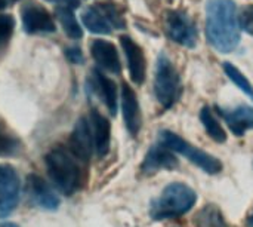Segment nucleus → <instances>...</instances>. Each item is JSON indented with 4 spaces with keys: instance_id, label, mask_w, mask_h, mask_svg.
I'll use <instances>...</instances> for the list:
<instances>
[{
    "instance_id": "nucleus-3",
    "label": "nucleus",
    "mask_w": 253,
    "mask_h": 227,
    "mask_svg": "<svg viewBox=\"0 0 253 227\" xmlns=\"http://www.w3.org/2000/svg\"><path fill=\"white\" fill-rule=\"evenodd\" d=\"M196 201L197 195L191 187L184 183H172L151 202L150 216L153 220L176 219L191 211Z\"/></svg>"
},
{
    "instance_id": "nucleus-15",
    "label": "nucleus",
    "mask_w": 253,
    "mask_h": 227,
    "mask_svg": "<svg viewBox=\"0 0 253 227\" xmlns=\"http://www.w3.org/2000/svg\"><path fill=\"white\" fill-rule=\"evenodd\" d=\"M175 167H178L176 156L172 153L169 147H166L162 143L159 146H153L145 155V159L142 162V171L145 174H153L165 168L172 170Z\"/></svg>"
},
{
    "instance_id": "nucleus-4",
    "label": "nucleus",
    "mask_w": 253,
    "mask_h": 227,
    "mask_svg": "<svg viewBox=\"0 0 253 227\" xmlns=\"http://www.w3.org/2000/svg\"><path fill=\"white\" fill-rule=\"evenodd\" d=\"M154 94L165 109H170L181 97V80L178 71L165 54H160L157 58Z\"/></svg>"
},
{
    "instance_id": "nucleus-25",
    "label": "nucleus",
    "mask_w": 253,
    "mask_h": 227,
    "mask_svg": "<svg viewBox=\"0 0 253 227\" xmlns=\"http://www.w3.org/2000/svg\"><path fill=\"white\" fill-rule=\"evenodd\" d=\"M239 24H240L242 30H245L246 33L253 36V6H248L240 12Z\"/></svg>"
},
{
    "instance_id": "nucleus-8",
    "label": "nucleus",
    "mask_w": 253,
    "mask_h": 227,
    "mask_svg": "<svg viewBox=\"0 0 253 227\" xmlns=\"http://www.w3.org/2000/svg\"><path fill=\"white\" fill-rule=\"evenodd\" d=\"M166 31L168 36L187 48L196 46L197 42V30L194 22L190 19V16L182 10H172L166 16Z\"/></svg>"
},
{
    "instance_id": "nucleus-19",
    "label": "nucleus",
    "mask_w": 253,
    "mask_h": 227,
    "mask_svg": "<svg viewBox=\"0 0 253 227\" xmlns=\"http://www.w3.org/2000/svg\"><path fill=\"white\" fill-rule=\"evenodd\" d=\"M196 227H228L222 213L215 205H208L202 208L194 217Z\"/></svg>"
},
{
    "instance_id": "nucleus-30",
    "label": "nucleus",
    "mask_w": 253,
    "mask_h": 227,
    "mask_svg": "<svg viewBox=\"0 0 253 227\" xmlns=\"http://www.w3.org/2000/svg\"><path fill=\"white\" fill-rule=\"evenodd\" d=\"M6 7V0H0V9H4Z\"/></svg>"
},
{
    "instance_id": "nucleus-21",
    "label": "nucleus",
    "mask_w": 253,
    "mask_h": 227,
    "mask_svg": "<svg viewBox=\"0 0 253 227\" xmlns=\"http://www.w3.org/2000/svg\"><path fill=\"white\" fill-rule=\"evenodd\" d=\"M200 119H202V123H203L206 132L211 135L212 140H215L216 143H225L227 134L222 129V126L219 125V122L216 120V117L213 116V113H212V110L209 107H203L202 109Z\"/></svg>"
},
{
    "instance_id": "nucleus-16",
    "label": "nucleus",
    "mask_w": 253,
    "mask_h": 227,
    "mask_svg": "<svg viewBox=\"0 0 253 227\" xmlns=\"http://www.w3.org/2000/svg\"><path fill=\"white\" fill-rule=\"evenodd\" d=\"M22 25L27 33H52L55 22L52 16L39 6H28L22 12Z\"/></svg>"
},
{
    "instance_id": "nucleus-5",
    "label": "nucleus",
    "mask_w": 253,
    "mask_h": 227,
    "mask_svg": "<svg viewBox=\"0 0 253 227\" xmlns=\"http://www.w3.org/2000/svg\"><path fill=\"white\" fill-rule=\"evenodd\" d=\"M159 135H160V143L162 144L169 147L172 152L184 155L190 162H193L197 167H200L205 172H208V174H218V172H221L222 165H221V162L216 158H213L212 155H209V153H206V152L191 146L188 141L182 140L175 132L162 131Z\"/></svg>"
},
{
    "instance_id": "nucleus-12",
    "label": "nucleus",
    "mask_w": 253,
    "mask_h": 227,
    "mask_svg": "<svg viewBox=\"0 0 253 227\" xmlns=\"http://www.w3.org/2000/svg\"><path fill=\"white\" fill-rule=\"evenodd\" d=\"M122 110H123V119L127 131L130 135L135 137L141 129L142 119H141V110L136 100V94L127 83L122 85Z\"/></svg>"
},
{
    "instance_id": "nucleus-13",
    "label": "nucleus",
    "mask_w": 253,
    "mask_h": 227,
    "mask_svg": "<svg viewBox=\"0 0 253 227\" xmlns=\"http://www.w3.org/2000/svg\"><path fill=\"white\" fill-rule=\"evenodd\" d=\"M216 112L227 122L231 132L237 137L245 135L248 129L253 128V109L249 106H239L233 110L216 107Z\"/></svg>"
},
{
    "instance_id": "nucleus-18",
    "label": "nucleus",
    "mask_w": 253,
    "mask_h": 227,
    "mask_svg": "<svg viewBox=\"0 0 253 227\" xmlns=\"http://www.w3.org/2000/svg\"><path fill=\"white\" fill-rule=\"evenodd\" d=\"M93 74H95L98 92L101 94L107 109L110 110L111 114H116V112H117V88H116V83L98 70H95Z\"/></svg>"
},
{
    "instance_id": "nucleus-6",
    "label": "nucleus",
    "mask_w": 253,
    "mask_h": 227,
    "mask_svg": "<svg viewBox=\"0 0 253 227\" xmlns=\"http://www.w3.org/2000/svg\"><path fill=\"white\" fill-rule=\"evenodd\" d=\"M82 21L84 27L95 34H110L113 28L125 27V21L117 9L107 3L87 7L82 15Z\"/></svg>"
},
{
    "instance_id": "nucleus-14",
    "label": "nucleus",
    "mask_w": 253,
    "mask_h": 227,
    "mask_svg": "<svg viewBox=\"0 0 253 227\" xmlns=\"http://www.w3.org/2000/svg\"><path fill=\"white\" fill-rule=\"evenodd\" d=\"M90 129L93 137V147L98 158H104L110 150V140H111V126L107 117H104L99 112H90Z\"/></svg>"
},
{
    "instance_id": "nucleus-26",
    "label": "nucleus",
    "mask_w": 253,
    "mask_h": 227,
    "mask_svg": "<svg viewBox=\"0 0 253 227\" xmlns=\"http://www.w3.org/2000/svg\"><path fill=\"white\" fill-rule=\"evenodd\" d=\"M67 57L74 64H79V62L83 61V54H82V51L79 48H70V49H67Z\"/></svg>"
},
{
    "instance_id": "nucleus-20",
    "label": "nucleus",
    "mask_w": 253,
    "mask_h": 227,
    "mask_svg": "<svg viewBox=\"0 0 253 227\" xmlns=\"http://www.w3.org/2000/svg\"><path fill=\"white\" fill-rule=\"evenodd\" d=\"M56 15H58V19L65 31V34L71 39H80L83 36V31H82V27L80 24L77 22L76 16H74V12L71 7H67V6H58L56 7Z\"/></svg>"
},
{
    "instance_id": "nucleus-22",
    "label": "nucleus",
    "mask_w": 253,
    "mask_h": 227,
    "mask_svg": "<svg viewBox=\"0 0 253 227\" xmlns=\"http://www.w3.org/2000/svg\"><path fill=\"white\" fill-rule=\"evenodd\" d=\"M224 71L227 73V76L239 86V89H242L248 97H251L253 101V86L251 82L245 77V74L231 62H224Z\"/></svg>"
},
{
    "instance_id": "nucleus-7",
    "label": "nucleus",
    "mask_w": 253,
    "mask_h": 227,
    "mask_svg": "<svg viewBox=\"0 0 253 227\" xmlns=\"http://www.w3.org/2000/svg\"><path fill=\"white\" fill-rule=\"evenodd\" d=\"M21 195V181L9 165H0V219L15 211Z\"/></svg>"
},
{
    "instance_id": "nucleus-23",
    "label": "nucleus",
    "mask_w": 253,
    "mask_h": 227,
    "mask_svg": "<svg viewBox=\"0 0 253 227\" xmlns=\"http://www.w3.org/2000/svg\"><path fill=\"white\" fill-rule=\"evenodd\" d=\"M19 147V141L0 125V156H13Z\"/></svg>"
},
{
    "instance_id": "nucleus-28",
    "label": "nucleus",
    "mask_w": 253,
    "mask_h": 227,
    "mask_svg": "<svg viewBox=\"0 0 253 227\" xmlns=\"http://www.w3.org/2000/svg\"><path fill=\"white\" fill-rule=\"evenodd\" d=\"M0 227H19L16 223H12V222H4V223H0Z\"/></svg>"
},
{
    "instance_id": "nucleus-24",
    "label": "nucleus",
    "mask_w": 253,
    "mask_h": 227,
    "mask_svg": "<svg viewBox=\"0 0 253 227\" xmlns=\"http://www.w3.org/2000/svg\"><path fill=\"white\" fill-rule=\"evenodd\" d=\"M13 27L15 21L10 15H0V48H3L9 42L13 33Z\"/></svg>"
},
{
    "instance_id": "nucleus-1",
    "label": "nucleus",
    "mask_w": 253,
    "mask_h": 227,
    "mask_svg": "<svg viewBox=\"0 0 253 227\" xmlns=\"http://www.w3.org/2000/svg\"><path fill=\"white\" fill-rule=\"evenodd\" d=\"M206 34L209 43L219 52H231L240 40L237 6L233 0H208Z\"/></svg>"
},
{
    "instance_id": "nucleus-17",
    "label": "nucleus",
    "mask_w": 253,
    "mask_h": 227,
    "mask_svg": "<svg viewBox=\"0 0 253 227\" xmlns=\"http://www.w3.org/2000/svg\"><path fill=\"white\" fill-rule=\"evenodd\" d=\"M90 52L98 65H101L102 68H105L111 73H116V74L120 73V70H122L120 58H119L117 49L113 43H110L107 40H95L90 46Z\"/></svg>"
},
{
    "instance_id": "nucleus-9",
    "label": "nucleus",
    "mask_w": 253,
    "mask_h": 227,
    "mask_svg": "<svg viewBox=\"0 0 253 227\" xmlns=\"http://www.w3.org/2000/svg\"><path fill=\"white\" fill-rule=\"evenodd\" d=\"M27 193L30 201L43 211H56L59 208L58 193L40 175L31 174L27 178Z\"/></svg>"
},
{
    "instance_id": "nucleus-27",
    "label": "nucleus",
    "mask_w": 253,
    "mask_h": 227,
    "mask_svg": "<svg viewBox=\"0 0 253 227\" xmlns=\"http://www.w3.org/2000/svg\"><path fill=\"white\" fill-rule=\"evenodd\" d=\"M47 1H52V3H58L59 6H67V7H77L80 4V0H47Z\"/></svg>"
},
{
    "instance_id": "nucleus-2",
    "label": "nucleus",
    "mask_w": 253,
    "mask_h": 227,
    "mask_svg": "<svg viewBox=\"0 0 253 227\" xmlns=\"http://www.w3.org/2000/svg\"><path fill=\"white\" fill-rule=\"evenodd\" d=\"M80 162L82 161L71 150L68 152L62 147L50 150L44 158L47 174L53 186L65 196L74 195L82 184Z\"/></svg>"
},
{
    "instance_id": "nucleus-31",
    "label": "nucleus",
    "mask_w": 253,
    "mask_h": 227,
    "mask_svg": "<svg viewBox=\"0 0 253 227\" xmlns=\"http://www.w3.org/2000/svg\"><path fill=\"white\" fill-rule=\"evenodd\" d=\"M13 1H16V0H13Z\"/></svg>"
},
{
    "instance_id": "nucleus-11",
    "label": "nucleus",
    "mask_w": 253,
    "mask_h": 227,
    "mask_svg": "<svg viewBox=\"0 0 253 227\" xmlns=\"http://www.w3.org/2000/svg\"><path fill=\"white\" fill-rule=\"evenodd\" d=\"M120 43L123 48V52L127 59V67L130 73L132 82L136 85H141L145 79V57L142 49L127 36L120 37Z\"/></svg>"
},
{
    "instance_id": "nucleus-29",
    "label": "nucleus",
    "mask_w": 253,
    "mask_h": 227,
    "mask_svg": "<svg viewBox=\"0 0 253 227\" xmlns=\"http://www.w3.org/2000/svg\"><path fill=\"white\" fill-rule=\"evenodd\" d=\"M248 226L253 227V211H252V214L248 217Z\"/></svg>"
},
{
    "instance_id": "nucleus-10",
    "label": "nucleus",
    "mask_w": 253,
    "mask_h": 227,
    "mask_svg": "<svg viewBox=\"0 0 253 227\" xmlns=\"http://www.w3.org/2000/svg\"><path fill=\"white\" fill-rule=\"evenodd\" d=\"M70 147L71 152L82 161L87 162L92 156L93 147V137L90 129V122L86 117H80L73 129L71 138H70Z\"/></svg>"
}]
</instances>
